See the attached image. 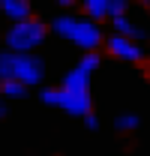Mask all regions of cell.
Segmentation results:
<instances>
[{
  "mask_svg": "<svg viewBox=\"0 0 150 156\" xmlns=\"http://www.w3.org/2000/svg\"><path fill=\"white\" fill-rule=\"evenodd\" d=\"M135 126H138V117H135V114H120V117H117V129H123V132H132Z\"/></svg>",
  "mask_w": 150,
  "mask_h": 156,
  "instance_id": "13",
  "label": "cell"
},
{
  "mask_svg": "<svg viewBox=\"0 0 150 156\" xmlns=\"http://www.w3.org/2000/svg\"><path fill=\"white\" fill-rule=\"evenodd\" d=\"M84 123H87V129H96V126H99V120H96V114H93V111L84 117Z\"/></svg>",
  "mask_w": 150,
  "mask_h": 156,
  "instance_id": "14",
  "label": "cell"
},
{
  "mask_svg": "<svg viewBox=\"0 0 150 156\" xmlns=\"http://www.w3.org/2000/svg\"><path fill=\"white\" fill-rule=\"evenodd\" d=\"M108 51H111L117 60H129V63H138V60L144 57V51H141V45L138 42H132V39H123V36H108Z\"/></svg>",
  "mask_w": 150,
  "mask_h": 156,
  "instance_id": "5",
  "label": "cell"
},
{
  "mask_svg": "<svg viewBox=\"0 0 150 156\" xmlns=\"http://www.w3.org/2000/svg\"><path fill=\"white\" fill-rule=\"evenodd\" d=\"M69 3H72V0H69Z\"/></svg>",
  "mask_w": 150,
  "mask_h": 156,
  "instance_id": "16",
  "label": "cell"
},
{
  "mask_svg": "<svg viewBox=\"0 0 150 156\" xmlns=\"http://www.w3.org/2000/svg\"><path fill=\"white\" fill-rule=\"evenodd\" d=\"M63 90H69V93H90V75L75 66L72 72H66V78H63Z\"/></svg>",
  "mask_w": 150,
  "mask_h": 156,
  "instance_id": "8",
  "label": "cell"
},
{
  "mask_svg": "<svg viewBox=\"0 0 150 156\" xmlns=\"http://www.w3.org/2000/svg\"><path fill=\"white\" fill-rule=\"evenodd\" d=\"M108 3L111 0H84V18L99 24L102 18H108Z\"/></svg>",
  "mask_w": 150,
  "mask_h": 156,
  "instance_id": "9",
  "label": "cell"
},
{
  "mask_svg": "<svg viewBox=\"0 0 150 156\" xmlns=\"http://www.w3.org/2000/svg\"><path fill=\"white\" fill-rule=\"evenodd\" d=\"M39 99L45 105H54V108H63L66 114H75V117H87L90 114V93H69L63 87H45Z\"/></svg>",
  "mask_w": 150,
  "mask_h": 156,
  "instance_id": "3",
  "label": "cell"
},
{
  "mask_svg": "<svg viewBox=\"0 0 150 156\" xmlns=\"http://www.w3.org/2000/svg\"><path fill=\"white\" fill-rule=\"evenodd\" d=\"M27 93V87L21 81H0V96L3 99H21Z\"/></svg>",
  "mask_w": 150,
  "mask_h": 156,
  "instance_id": "10",
  "label": "cell"
},
{
  "mask_svg": "<svg viewBox=\"0 0 150 156\" xmlns=\"http://www.w3.org/2000/svg\"><path fill=\"white\" fill-rule=\"evenodd\" d=\"M51 30H54L57 36L69 39L72 45H78L84 54H87V51H96V48L105 42L102 27H99L96 21L84 18V15H57V18L51 21Z\"/></svg>",
  "mask_w": 150,
  "mask_h": 156,
  "instance_id": "1",
  "label": "cell"
},
{
  "mask_svg": "<svg viewBox=\"0 0 150 156\" xmlns=\"http://www.w3.org/2000/svg\"><path fill=\"white\" fill-rule=\"evenodd\" d=\"M147 3H150V0H147Z\"/></svg>",
  "mask_w": 150,
  "mask_h": 156,
  "instance_id": "17",
  "label": "cell"
},
{
  "mask_svg": "<svg viewBox=\"0 0 150 156\" xmlns=\"http://www.w3.org/2000/svg\"><path fill=\"white\" fill-rule=\"evenodd\" d=\"M0 12L12 21V24L33 18V6H30V0H0Z\"/></svg>",
  "mask_w": 150,
  "mask_h": 156,
  "instance_id": "6",
  "label": "cell"
},
{
  "mask_svg": "<svg viewBox=\"0 0 150 156\" xmlns=\"http://www.w3.org/2000/svg\"><path fill=\"white\" fill-rule=\"evenodd\" d=\"M6 114V105H3V99H0V117Z\"/></svg>",
  "mask_w": 150,
  "mask_h": 156,
  "instance_id": "15",
  "label": "cell"
},
{
  "mask_svg": "<svg viewBox=\"0 0 150 156\" xmlns=\"http://www.w3.org/2000/svg\"><path fill=\"white\" fill-rule=\"evenodd\" d=\"M111 27L117 30V36L123 39H132V42H138V39H144V27L138 24L135 18H129V15H120V18H111Z\"/></svg>",
  "mask_w": 150,
  "mask_h": 156,
  "instance_id": "7",
  "label": "cell"
},
{
  "mask_svg": "<svg viewBox=\"0 0 150 156\" xmlns=\"http://www.w3.org/2000/svg\"><path fill=\"white\" fill-rule=\"evenodd\" d=\"M99 63H102V60H99V54H96V51H87V54H81V60H78V69L90 75V72H96V69H99Z\"/></svg>",
  "mask_w": 150,
  "mask_h": 156,
  "instance_id": "11",
  "label": "cell"
},
{
  "mask_svg": "<svg viewBox=\"0 0 150 156\" xmlns=\"http://www.w3.org/2000/svg\"><path fill=\"white\" fill-rule=\"evenodd\" d=\"M45 33H48V27L42 21L27 18V21H18V24H12L6 30V45H9L12 54H30L33 48H39L45 42Z\"/></svg>",
  "mask_w": 150,
  "mask_h": 156,
  "instance_id": "2",
  "label": "cell"
},
{
  "mask_svg": "<svg viewBox=\"0 0 150 156\" xmlns=\"http://www.w3.org/2000/svg\"><path fill=\"white\" fill-rule=\"evenodd\" d=\"M120 15H129V0H111L108 3V18H120Z\"/></svg>",
  "mask_w": 150,
  "mask_h": 156,
  "instance_id": "12",
  "label": "cell"
},
{
  "mask_svg": "<svg viewBox=\"0 0 150 156\" xmlns=\"http://www.w3.org/2000/svg\"><path fill=\"white\" fill-rule=\"evenodd\" d=\"M45 78V63L33 54H12L9 51V81H21L24 87L39 84Z\"/></svg>",
  "mask_w": 150,
  "mask_h": 156,
  "instance_id": "4",
  "label": "cell"
}]
</instances>
